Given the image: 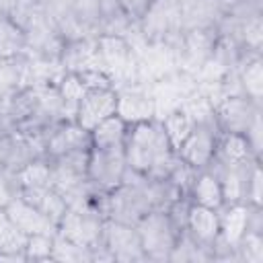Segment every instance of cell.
Masks as SVG:
<instances>
[{
    "instance_id": "6da1fadb",
    "label": "cell",
    "mask_w": 263,
    "mask_h": 263,
    "mask_svg": "<svg viewBox=\"0 0 263 263\" xmlns=\"http://www.w3.org/2000/svg\"><path fill=\"white\" fill-rule=\"evenodd\" d=\"M123 152L127 168L148 179H166L179 160L158 119L129 125Z\"/></svg>"
},
{
    "instance_id": "7a4b0ae2",
    "label": "cell",
    "mask_w": 263,
    "mask_h": 263,
    "mask_svg": "<svg viewBox=\"0 0 263 263\" xmlns=\"http://www.w3.org/2000/svg\"><path fill=\"white\" fill-rule=\"evenodd\" d=\"M152 210H156V208H154L150 179L144 175H138L129 168L123 177V183L107 193L105 216L109 220H117V222L136 226V222Z\"/></svg>"
},
{
    "instance_id": "3957f363",
    "label": "cell",
    "mask_w": 263,
    "mask_h": 263,
    "mask_svg": "<svg viewBox=\"0 0 263 263\" xmlns=\"http://www.w3.org/2000/svg\"><path fill=\"white\" fill-rule=\"evenodd\" d=\"M136 230L140 234V242L146 255V261L164 263L177 242L179 230L171 222L166 210H152L136 222Z\"/></svg>"
},
{
    "instance_id": "277c9868",
    "label": "cell",
    "mask_w": 263,
    "mask_h": 263,
    "mask_svg": "<svg viewBox=\"0 0 263 263\" xmlns=\"http://www.w3.org/2000/svg\"><path fill=\"white\" fill-rule=\"evenodd\" d=\"M99 51L103 60V70L113 82V86H123L140 82L138 78V53L119 35H99Z\"/></svg>"
},
{
    "instance_id": "5b68a950",
    "label": "cell",
    "mask_w": 263,
    "mask_h": 263,
    "mask_svg": "<svg viewBox=\"0 0 263 263\" xmlns=\"http://www.w3.org/2000/svg\"><path fill=\"white\" fill-rule=\"evenodd\" d=\"M127 173L125 152L123 148H88V162H86V179L92 189L101 193H109L123 183Z\"/></svg>"
},
{
    "instance_id": "8992f818",
    "label": "cell",
    "mask_w": 263,
    "mask_h": 263,
    "mask_svg": "<svg viewBox=\"0 0 263 263\" xmlns=\"http://www.w3.org/2000/svg\"><path fill=\"white\" fill-rule=\"evenodd\" d=\"M146 41H168L183 33L181 8L175 0H152L146 12L138 18Z\"/></svg>"
},
{
    "instance_id": "52a82bcc",
    "label": "cell",
    "mask_w": 263,
    "mask_h": 263,
    "mask_svg": "<svg viewBox=\"0 0 263 263\" xmlns=\"http://www.w3.org/2000/svg\"><path fill=\"white\" fill-rule=\"evenodd\" d=\"M197 88L195 76L175 70L150 84V95L154 99V119H162L175 109H181L183 101Z\"/></svg>"
},
{
    "instance_id": "ba28073f",
    "label": "cell",
    "mask_w": 263,
    "mask_h": 263,
    "mask_svg": "<svg viewBox=\"0 0 263 263\" xmlns=\"http://www.w3.org/2000/svg\"><path fill=\"white\" fill-rule=\"evenodd\" d=\"M107 218L92 210H72L68 208L66 214L58 222V234L66 236L68 240L95 249L103 242V224Z\"/></svg>"
},
{
    "instance_id": "9c48e42d",
    "label": "cell",
    "mask_w": 263,
    "mask_h": 263,
    "mask_svg": "<svg viewBox=\"0 0 263 263\" xmlns=\"http://www.w3.org/2000/svg\"><path fill=\"white\" fill-rule=\"evenodd\" d=\"M103 247L117 263H142L146 261L140 234L134 224L105 220L103 224Z\"/></svg>"
},
{
    "instance_id": "30bf717a",
    "label": "cell",
    "mask_w": 263,
    "mask_h": 263,
    "mask_svg": "<svg viewBox=\"0 0 263 263\" xmlns=\"http://www.w3.org/2000/svg\"><path fill=\"white\" fill-rule=\"evenodd\" d=\"M23 31H25V39H27V51L25 53L45 58V60H60V53H62L66 41L60 35L55 23L45 14L43 6L25 25Z\"/></svg>"
},
{
    "instance_id": "8fae6325",
    "label": "cell",
    "mask_w": 263,
    "mask_h": 263,
    "mask_svg": "<svg viewBox=\"0 0 263 263\" xmlns=\"http://www.w3.org/2000/svg\"><path fill=\"white\" fill-rule=\"evenodd\" d=\"M115 92H117L115 115H119L127 125L154 119V99L150 95V84L132 82L117 86Z\"/></svg>"
},
{
    "instance_id": "7c38bea8",
    "label": "cell",
    "mask_w": 263,
    "mask_h": 263,
    "mask_svg": "<svg viewBox=\"0 0 263 263\" xmlns=\"http://www.w3.org/2000/svg\"><path fill=\"white\" fill-rule=\"evenodd\" d=\"M218 134H220V129H218L216 121L193 125V129L185 138V142L179 146L177 156L183 162H187L189 166H193L195 171H203L214 158Z\"/></svg>"
},
{
    "instance_id": "4fadbf2b",
    "label": "cell",
    "mask_w": 263,
    "mask_h": 263,
    "mask_svg": "<svg viewBox=\"0 0 263 263\" xmlns=\"http://www.w3.org/2000/svg\"><path fill=\"white\" fill-rule=\"evenodd\" d=\"M115 109H117V92L113 86L88 88L76 107L74 121L86 132H90L101 121L115 115Z\"/></svg>"
},
{
    "instance_id": "5bb4252c",
    "label": "cell",
    "mask_w": 263,
    "mask_h": 263,
    "mask_svg": "<svg viewBox=\"0 0 263 263\" xmlns=\"http://www.w3.org/2000/svg\"><path fill=\"white\" fill-rule=\"evenodd\" d=\"M218 41L216 29H191L183 31L181 39V64L179 70L195 76L212 55Z\"/></svg>"
},
{
    "instance_id": "9a60e30c",
    "label": "cell",
    "mask_w": 263,
    "mask_h": 263,
    "mask_svg": "<svg viewBox=\"0 0 263 263\" xmlns=\"http://www.w3.org/2000/svg\"><path fill=\"white\" fill-rule=\"evenodd\" d=\"M60 64L64 72L72 74H88V72H103V60L99 51V37H82L76 41H66Z\"/></svg>"
},
{
    "instance_id": "2e32d148",
    "label": "cell",
    "mask_w": 263,
    "mask_h": 263,
    "mask_svg": "<svg viewBox=\"0 0 263 263\" xmlns=\"http://www.w3.org/2000/svg\"><path fill=\"white\" fill-rule=\"evenodd\" d=\"M261 109V105L253 103L249 97H226L214 107V119L220 132H232V134H245L249 127L253 115Z\"/></svg>"
},
{
    "instance_id": "e0dca14e",
    "label": "cell",
    "mask_w": 263,
    "mask_h": 263,
    "mask_svg": "<svg viewBox=\"0 0 263 263\" xmlns=\"http://www.w3.org/2000/svg\"><path fill=\"white\" fill-rule=\"evenodd\" d=\"M82 148H90V132L80 127L76 121H62L47 132L45 158H58Z\"/></svg>"
},
{
    "instance_id": "ac0fdd59",
    "label": "cell",
    "mask_w": 263,
    "mask_h": 263,
    "mask_svg": "<svg viewBox=\"0 0 263 263\" xmlns=\"http://www.w3.org/2000/svg\"><path fill=\"white\" fill-rule=\"evenodd\" d=\"M4 212L10 218V222L21 232H25L27 236L29 234H55L58 232V224L51 222L45 214H41L35 205H31L29 201H25L21 195H14L6 203Z\"/></svg>"
},
{
    "instance_id": "d6986e66",
    "label": "cell",
    "mask_w": 263,
    "mask_h": 263,
    "mask_svg": "<svg viewBox=\"0 0 263 263\" xmlns=\"http://www.w3.org/2000/svg\"><path fill=\"white\" fill-rule=\"evenodd\" d=\"M236 72H238L245 97H249L253 103L263 107V58L261 53L253 49H242Z\"/></svg>"
},
{
    "instance_id": "ffe728a7",
    "label": "cell",
    "mask_w": 263,
    "mask_h": 263,
    "mask_svg": "<svg viewBox=\"0 0 263 263\" xmlns=\"http://www.w3.org/2000/svg\"><path fill=\"white\" fill-rule=\"evenodd\" d=\"M183 31L191 29H216L224 10L218 0H183L179 4Z\"/></svg>"
},
{
    "instance_id": "44dd1931",
    "label": "cell",
    "mask_w": 263,
    "mask_h": 263,
    "mask_svg": "<svg viewBox=\"0 0 263 263\" xmlns=\"http://www.w3.org/2000/svg\"><path fill=\"white\" fill-rule=\"evenodd\" d=\"M214 162H220L224 166H240L251 160H261L253 154L247 138L242 134H232V132H220L216 140V150H214Z\"/></svg>"
},
{
    "instance_id": "7402d4cb",
    "label": "cell",
    "mask_w": 263,
    "mask_h": 263,
    "mask_svg": "<svg viewBox=\"0 0 263 263\" xmlns=\"http://www.w3.org/2000/svg\"><path fill=\"white\" fill-rule=\"evenodd\" d=\"M185 232H189L199 245L212 249V245H214V240L218 238V232H220L218 210L191 203L189 205V214H187Z\"/></svg>"
},
{
    "instance_id": "603a6c76",
    "label": "cell",
    "mask_w": 263,
    "mask_h": 263,
    "mask_svg": "<svg viewBox=\"0 0 263 263\" xmlns=\"http://www.w3.org/2000/svg\"><path fill=\"white\" fill-rule=\"evenodd\" d=\"M220 218V232L218 238L224 240L230 247H236L240 236L247 232V218H249V203H224L218 210Z\"/></svg>"
},
{
    "instance_id": "cb8c5ba5",
    "label": "cell",
    "mask_w": 263,
    "mask_h": 263,
    "mask_svg": "<svg viewBox=\"0 0 263 263\" xmlns=\"http://www.w3.org/2000/svg\"><path fill=\"white\" fill-rule=\"evenodd\" d=\"M189 199H191V203L220 210L224 205V195H222L218 177L208 168L197 171V175L191 183V189H189Z\"/></svg>"
},
{
    "instance_id": "d4e9b609",
    "label": "cell",
    "mask_w": 263,
    "mask_h": 263,
    "mask_svg": "<svg viewBox=\"0 0 263 263\" xmlns=\"http://www.w3.org/2000/svg\"><path fill=\"white\" fill-rule=\"evenodd\" d=\"M16 195H21L25 201L35 205L41 214H45L51 222H60V218L66 214L68 205L64 197L53 187H35V189H21Z\"/></svg>"
},
{
    "instance_id": "484cf974",
    "label": "cell",
    "mask_w": 263,
    "mask_h": 263,
    "mask_svg": "<svg viewBox=\"0 0 263 263\" xmlns=\"http://www.w3.org/2000/svg\"><path fill=\"white\" fill-rule=\"evenodd\" d=\"M129 125L119 117L111 115L90 129V146L99 148H123Z\"/></svg>"
},
{
    "instance_id": "4316f807",
    "label": "cell",
    "mask_w": 263,
    "mask_h": 263,
    "mask_svg": "<svg viewBox=\"0 0 263 263\" xmlns=\"http://www.w3.org/2000/svg\"><path fill=\"white\" fill-rule=\"evenodd\" d=\"M16 187L21 189H35V187H51V162L49 158H33L23 168L14 173Z\"/></svg>"
},
{
    "instance_id": "83f0119b",
    "label": "cell",
    "mask_w": 263,
    "mask_h": 263,
    "mask_svg": "<svg viewBox=\"0 0 263 263\" xmlns=\"http://www.w3.org/2000/svg\"><path fill=\"white\" fill-rule=\"evenodd\" d=\"M168 261H173V263H208V261H212V249L199 245L189 232L181 230L177 236V242L168 255Z\"/></svg>"
},
{
    "instance_id": "f1b7e54d",
    "label": "cell",
    "mask_w": 263,
    "mask_h": 263,
    "mask_svg": "<svg viewBox=\"0 0 263 263\" xmlns=\"http://www.w3.org/2000/svg\"><path fill=\"white\" fill-rule=\"evenodd\" d=\"M25 51H27L25 31L10 16H0V60L18 58Z\"/></svg>"
},
{
    "instance_id": "f546056e",
    "label": "cell",
    "mask_w": 263,
    "mask_h": 263,
    "mask_svg": "<svg viewBox=\"0 0 263 263\" xmlns=\"http://www.w3.org/2000/svg\"><path fill=\"white\" fill-rule=\"evenodd\" d=\"M51 261L60 263H92V251L88 247L76 245L68 240L62 234H53V245H51Z\"/></svg>"
},
{
    "instance_id": "4dcf8cb0",
    "label": "cell",
    "mask_w": 263,
    "mask_h": 263,
    "mask_svg": "<svg viewBox=\"0 0 263 263\" xmlns=\"http://www.w3.org/2000/svg\"><path fill=\"white\" fill-rule=\"evenodd\" d=\"M160 123H162V129H164V134H166V138H168V142H171L175 152L179 150V146L185 142V138L193 129V121L183 109L171 111L168 115H164L160 119Z\"/></svg>"
},
{
    "instance_id": "1f68e13d",
    "label": "cell",
    "mask_w": 263,
    "mask_h": 263,
    "mask_svg": "<svg viewBox=\"0 0 263 263\" xmlns=\"http://www.w3.org/2000/svg\"><path fill=\"white\" fill-rule=\"evenodd\" d=\"M58 90L66 103V109L74 121V113H76V107L80 103V99L84 97V92L88 90V86L82 82V78L78 74H72V72H64V76L58 80Z\"/></svg>"
},
{
    "instance_id": "d6a6232c",
    "label": "cell",
    "mask_w": 263,
    "mask_h": 263,
    "mask_svg": "<svg viewBox=\"0 0 263 263\" xmlns=\"http://www.w3.org/2000/svg\"><path fill=\"white\" fill-rule=\"evenodd\" d=\"M238 263H263V232L247 230L236 242Z\"/></svg>"
},
{
    "instance_id": "836d02e7",
    "label": "cell",
    "mask_w": 263,
    "mask_h": 263,
    "mask_svg": "<svg viewBox=\"0 0 263 263\" xmlns=\"http://www.w3.org/2000/svg\"><path fill=\"white\" fill-rule=\"evenodd\" d=\"M51 245L53 234H29L23 249L27 261H51Z\"/></svg>"
},
{
    "instance_id": "e575fe53",
    "label": "cell",
    "mask_w": 263,
    "mask_h": 263,
    "mask_svg": "<svg viewBox=\"0 0 263 263\" xmlns=\"http://www.w3.org/2000/svg\"><path fill=\"white\" fill-rule=\"evenodd\" d=\"M245 203L251 205H263V173H261V160H255L249 177H247V189H245Z\"/></svg>"
},
{
    "instance_id": "d590c367",
    "label": "cell",
    "mask_w": 263,
    "mask_h": 263,
    "mask_svg": "<svg viewBox=\"0 0 263 263\" xmlns=\"http://www.w3.org/2000/svg\"><path fill=\"white\" fill-rule=\"evenodd\" d=\"M39 10H41V0H12L8 16H10L21 29H25V25H27Z\"/></svg>"
},
{
    "instance_id": "8d00e7d4",
    "label": "cell",
    "mask_w": 263,
    "mask_h": 263,
    "mask_svg": "<svg viewBox=\"0 0 263 263\" xmlns=\"http://www.w3.org/2000/svg\"><path fill=\"white\" fill-rule=\"evenodd\" d=\"M242 136L247 138L253 154L257 158H261V150H263V107L253 115V119H251V123H249V127L245 129Z\"/></svg>"
},
{
    "instance_id": "74e56055",
    "label": "cell",
    "mask_w": 263,
    "mask_h": 263,
    "mask_svg": "<svg viewBox=\"0 0 263 263\" xmlns=\"http://www.w3.org/2000/svg\"><path fill=\"white\" fill-rule=\"evenodd\" d=\"M226 14L234 18H251L263 14V0H238L232 8L226 10Z\"/></svg>"
},
{
    "instance_id": "f35d334b",
    "label": "cell",
    "mask_w": 263,
    "mask_h": 263,
    "mask_svg": "<svg viewBox=\"0 0 263 263\" xmlns=\"http://www.w3.org/2000/svg\"><path fill=\"white\" fill-rule=\"evenodd\" d=\"M18 193L14 173L0 171V208H6V203Z\"/></svg>"
},
{
    "instance_id": "ab89813d",
    "label": "cell",
    "mask_w": 263,
    "mask_h": 263,
    "mask_svg": "<svg viewBox=\"0 0 263 263\" xmlns=\"http://www.w3.org/2000/svg\"><path fill=\"white\" fill-rule=\"evenodd\" d=\"M117 2H119L121 10L127 14V18L138 21V18L146 12V8L150 6L152 0H117Z\"/></svg>"
},
{
    "instance_id": "60d3db41",
    "label": "cell",
    "mask_w": 263,
    "mask_h": 263,
    "mask_svg": "<svg viewBox=\"0 0 263 263\" xmlns=\"http://www.w3.org/2000/svg\"><path fill=\"white\" fill-rule=\"evenodd\" d=\"M12 0H0V16H8Z\"/></svg>"
},
{
    "instance_id": "b9f144b4",
    "label": "cell",
    "mask_w": 263,
    "mask_h": 263,
    "mask_svg": "<svg viewBox=\"0 0 263 263\" xmlns=\"http://www.w3.org/2000/svg\"><path fill=\"white\" fill-rule=\"evenodd\" d=\"M236 2H238V0H218V4L222 6V10H224V12H226L228 8H232Z\"/></svg>"
},
{
    "instance_id": "7bdbcfd3",
    "label": "cell",
    "mask_w": 263,
    "mask_h": 263,
    "mask_svg": "<svg viewBox=\"0 0 263 263\" xmlns=\"http://www.w3.org/2000/svg\"><path fill=\"white\" fill-rule=\"evenodd\" d=\"M175 2H179V4H181V2H183V0H175Z\"/></svg>"
}]
</instances>
